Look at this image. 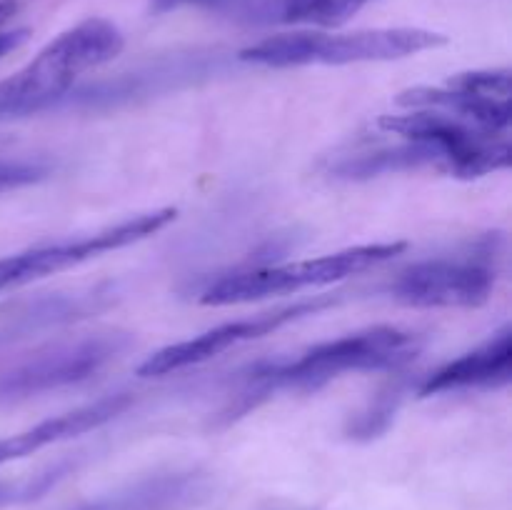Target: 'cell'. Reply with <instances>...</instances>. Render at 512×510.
<instances>
[{"instance_id":"obj_1","label":"cell","mask_w":512,"mask_h":510,"mask_svg":"<svg viewBox=\"0 0 512 510\" xmlns=\"http://www.w3.org/2000/svg\"><path fill=\"white\" fill-rule=\"evenodd\" d=\"M425 348V335L398 325H375L343 338L325 340L295 360L268 365L240 393V410L278 390H318L348 373H385L413 363Z\"/></svg>"},{"instance_id":"obj_2","label":"cell","mask_w":512,"mask_h":510,"mask_svg":"<svg viewBox=\"0 0 512 510\" xmlns=\"http://www.w3.org/2000/svg\"><path fill=\"white\" fill-rule=\"evenodd\" d=\"M118 25L88 18L50 40L28 65L0 80V120L28 118L58 105L80 75L110 63L123 50Z\"/></svg>"},{"instance_id":"obj_3","label":"cell","mask_w":512,"mask_h":510,"mask_svg":"<svg viewBox=\"0 0 512 510\" xmlns=\"http://www.w3.org/2000/svg\"><path fill=\"white\" fill-rule=\"evenodd\" d=\"M448 45L443 33L423 28H375L355 33H323V30H293L270 35L238 53L243 63L265 68H298V65H350L385 63L410 58Z\"/></svg>"},{"instance_id":"obj_4","label":"cell","mask_w":512,"mask_h":510,"mask_svg":"<svg viewBox=\"0 0 512 510\" xmlns=\"http://www.w3.org/2000/svg\"><path fill=\"white\" fill-rule=\"evenodd\" d=\"M408 243H370L355 245V248L338 250V253L320 255V258L298 260V263L265 265V268L240 270L228 273L210 283L200 293L203 305H240L253 300L270 298V295L300 293L305 288H320V285L338 283V280L353 278L370 268L388 263L395 255L405 253Z\"/></svg>"},{"instance_id":"obj_5","label":"cell","mask_w":512,"mask_h":510,"mask_svg":"<svg viewBox=\"0 0 512 510\" xmlns=\"http://www.w3.org/2000/svg\"><path fill=\"white\" fill-rule=\"evenodd\" d=\"M133 348V335L100 330L55 340L0 368V405L23 403L43 393L85 383Z\"/></svg>"},{"instance_id":"obj_6","label":"cell","mask_w":512,"mask_h":510,"mask_svg":"<svg viewBox=\"0 0 512 510\" xmlns=\"http://www.w3.org/2000/svg\"><path fill=\"white\" fill-rule=\"evenodd\" d=\"M500 238L488 235L455 255L408 265L390 283V295L413 308H478L498 283Z\"/></svg>"},{"instance_id":"obj_7","label":"cell","mask_w":512,"mask_h":510,"mask_svg":"<svg viewBox=\"0 0 512 510\" xmlns=\"http://www.w3.org/2000/svg\"><path fill=\"white\" fill-rule=\"evenodd\" d=\"M375 128L393 138L433 145L445 155V175L450 178L473 180L510 168V135L490 133L440 110L410 108L405 115H383Z\"/></svg>"},{"instance_id":"obj_8","label":"cell","mask_w":512,"mask_h":510,"mask_svg":"<svg viewBox=\"0 0 512 510\" xmlns=\"http://www.w3.org/2000/svg\"><path fill=\"white\" fill-rule=\"evenodd\" d=\"M175 215L178 213L173 208L150 210V213L120 220V223L95 230V233L83 235V238L58 240V243L38 245V248L0 258V293L33 283V280L45 278V275L63 273V270L83 265L88 260L100 258V255L113 253V250L140 243V240L160 233L165 225L173 223Z\"/></svg>"},{"instance_id":"obj_9","label":"cell","mask_w":512,"mask_h":510,"mask_svg":"<svg viewBox=\"0 0 512 510\" xmlns=\"http://www.w3.org/2000/svg\"><path fill=\"white\" fill-rule=\"evenodd\" d=\"M330 305H335L333 298H313L303 300V303L283 305V308L268 310V313H258L253 318L223 323L218 328H210L205 333L195 335V338L165 345L158 353L148 355L138 365V375L140 378H160V375L178 373V370L190 368V365H200L205 360L215 358V355L225 353V350L235 348V345L250 343V340L275 333L283 325L320 313V310L330 308Z\"/></svg>"},{"instance_id":"obj_10","label":"cell","mask_w":512,"mask_h":510,"mask_svg":"<svg viewBox=\"0 0 512 510\" xmlns=\"http://www.w3.org/2000/svg\"><path fill=\"white\" fill-rule=\"evenodd\" d=\"M403 108L440 110L490 133L510 135V73L508 70H470L445 85H420L400 93Z\"/></svg>"},{"instance_id":"obj_11","label":"cell","mask_w":512,"mask_h":510,"mask_svg":"<svg viewBox=\"0 0 512 510\" xmlns=\"http://www.w3.org/2000/svg\"><path fill=\"white\" fill-rule=\"evenodd\" d=\"M510 380L512 330L510 325H505L483 345L430 373L425 383L420 385V395L430 398V395L458 393V390H495L508 385Z\"/></svg>"},{"instance_id":"obj_12","label":"cell","mask_w":512,"mask_h":510,"mask_svg":"<svg viewBox=\"0 0 512 510\" xmlns=\"http://www.w3.org/2000/svg\"><path fill=\"white\" fill-rule=\"evenodd\" d=\"M130 403H133V395L128 393L105 395V398L80 405V408L70 410V413L55 415V418L33 425V428L20 430V433L8 435V438H0V465L28 458V455L38 453V450L48 448L53 443H60V440H70L83 433H90V430L118 418L123 410L130 408Z\"/></svg>"},{"instance_id":"obj_13","label":"cell","mask_w":512,"mask_h":510,"mask_svg":"<svg viewBox=\"0 0 512 510\" xmlns=\"http://www.w3.org/2000/svg\"><path fill=\"white\" fill-rule=\"evenodd\" d=\"M370 0H248L243 18L250 23H308L320 28L343 25Z\"/></svg>"},{"instance_id":"obj_14","label":"cell","mask_w":512,"mask_h":510,"mask_svg":"<svg viewBox=\"0 0 512 510\" xmlns=\"http://www.w3.org/2000/svg\"><path fill=\"white\" fill-rule=\"evenodd\" d=\"M48 175V168L38 163H20V160H0V193L40 183Z\"/></svg>"},{"instance_id":"obj_15","label":"cell","mask_w":512,"mask_h":510,"mask_svg":"<svg viewBox=\"0 0 512 510\" xmlns=\"http://www.w3.org/2000/svg\"><path fill=\"white\" fill-rule=\"evenodd\" d=\"M48 485V480H30V483H18V485H5L0 483V505L13 503V500L33 498L38 490H43Z\"/></svg>"},{"instance_id":"obj_16","label":"cell","mask_w":512,"mask_h":510,"mask_svg":"<svg viewBox=\"0 0 512 510\" xmlns=\"http://www.w3.org/2000/svg\"><path fill=\"white\" fill-rule=\"evenodd\" d=\"M28 35H30V30H25V28L3 30V33H0V58L8 53H13L15 48H20V45L28 40Z\"/></svg>"},{"instance_id":"obj_17","label":"cell","mask_w":512,"mask_h":510,"mask_svg":"<svg viewBox=\"0 0 512 510\" xmlns=\"http://www.w3.org/2000/svg\"><path fill=\"white\" fill-rule=\"evenodd\" d=\"M198 3H220V0H153L155 13H165V10L180 8V5H198Z\"/></svg>"},{"instance_id":"obj_18","label":"cell","mask_w":512,"mask_h":510,"mask_svg":"<svg viewBox=\"0 0 512 510\" xmlns=\"http://www.w3.org/2000/svg\"><path fill=\"white\" fill-rule=\"evenodd\" d=\"M15 8H18V5H15L13 0H3V3H0V23H3V20H8L10 15L15 13Z\"/></svg>"}]
</instances>
